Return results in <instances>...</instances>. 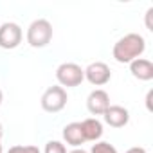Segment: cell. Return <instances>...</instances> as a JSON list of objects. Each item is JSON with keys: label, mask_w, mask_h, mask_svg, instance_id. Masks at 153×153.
I'll return each instance as SVG.
<instances>
[{"label": "cell", "mask_w": 153, "mask_h": 153, "mask_svg": "<svg viewBox=\"0 0 153 153\" xmlns=\"http://www.w3.org/2000/svg\"><path fill=\"white\" fill-rule=\"evenodd\" d=\"M144 51H146L144 36H140L137 33H130L115 42L112 54L117 63H131L133 59L140 58L144 54Z\"/></svg>", "instance_id": "cell-1"}, {"label": "cell", "mask_w": 153, "mask_h": 153, "mask_svg": "<svg viewBox=\"0 0 153 153\" xmlns=\"http://www.w3.org/2000/svg\"><path fill=\"white\" fill-rule=\"evenodd\" d=\"M52 40V25L49 20L38 18L27 27V43L34 49L47 47Z\"/></svg>", "instance_id": "cell-2"}, {"label": "cell", "mask_w": 153, "mask_h": 153, "mask_svg": "<svg viewBox=\"0 0 153 153\" xmlns=\"http://www.w3.org/2000/svg\"><path fill=\"white\" fill-rule=\"evenodd\" d=\"M56 79L59 83V87H79L85 79V70L78 65V63H61L56 68Z\"/></svg>", "instance_id": "cell-3"}, {"label": "cell", "mask_w": 153, "mask_h": 153, "mask_svg": "<svg viewBox=\"0 0 153 153\" xmlns=\"http://www.w3.org/2000/svg\"><path fill=\"white\" fill-rule=\"evenodd\" d=\"M67 101H68L67 90L63 87H59V85H54V87H49L43 92L40 103H42V108L47 114H58L67 106Z\"/></svg>", "instance_id": "cell-4"}, {"label": "cell", "mask_w": 153, "mask_h": 153, "mask_svg": "<svg viewBox=\"0 0 153 153\" xmlns=\"http://www.w3.org/2000/svg\"><path fill=\"white\" fill-rule=\"evenodd\" d=\"M22 38H24V31L18 24L6 22L0 25V49H6V51L16 49L22 43Z\"/></svg>", "instance_id": "cell-5"}, {"label": "cell", "mask_w": 153, "mask_h": 153, "mask_svg": "<svg viewBox=\"0 0 153 153\" xmlns=\"http://www.w3.org/2000/svg\"><path fill=\"white\" fill-rule=\"evenodd\" d=\"M83 70H85V79L94 87H103L112 79V70L103 61H94Z\"/></svg>", "instance_id": "cell-6"}, {"label": "cell", "mask_w": 153, "mask_h": 153, "mask_svg": "<svg viewBox=\"0 0 153 153\" xmlns=\"http://www.w3.org/2000/svg\"><path fill=\"white\" fill-rule=\"evenodd\" d=\"M110 106V96L103 88H96L87 97V108L92 115H103Z\"/></svg>", "instance_id": "cell-7"}, {"label": "cell", "mask_w": 153, "mask_h": 153, "mask_svg": "<svg viewBox=\"0 0 153 153\" xmlns=\"http://www.w3.org/2000/svg\"><path fill=\"white\" fill-rule=\"evenodd\" d=\"M105 117V123L112 128H123L128 124L130 121V112L124 108V106H119V105H110L106 108V112L103 114Z\"/></svg>", "instance_id": "cell-8"}, {"label": "cell", "mask_w": 153, "mask_h": 153, "mask_svg": "<svg viewBox=\"0 0 153 153\" xmlns=\"http://www.w3.org/2000/svg\"><path fill=\"white\" fill-rule=\"evenodd\" d=\"M130 72L139 81H151L153 79V63L144 58H137L130 63Z\"/></svg>", "instance_id": "cell-9"}, {"label": "cell", "mask_w": 153, "mask_h": 153, "mask_svg": "<svg viewBox=\"0 0 153 153\" xmlns=\"http://www.w3.org/2000/svg\"><path fill=\"white\" fill-rule=\"evenodd\" d=\"M63 140L74 148H79L81 144H85L87 140H85V135L81 130V123H68L63 128Z\"/></svg>", "instance_id": "cell-10"}, {"label": "cell", "mask_w": 153, "mask_h": 153, "mask_svg": "<svg viewBox=\"0 0 153 153\" xmlns=\"http://www.w3.org/2000/svg\"><path fill=\"white\" fill-rule=\"evenodd\" d=\"M81 130H83L85 140L97 142L103 137V123L99 119H96V117H90V119L81 121Z\"/></svg>", "instance_id": "cell-11"}, {"label": "cell", "mask_w": 153, "mask_h": 153, "mask_svg": "<svg viewBox=\"0 0 153 153\" xmlns=\"http://www.w3.org/2000/svg\"><path fill=\"white\" fill-rule=\"evenodd\" d=\"M43 153H67V148H65V144L59 142V140H49V142L45 144Z\"/></svg>", "instance_id": "cell-12"}, {"label": "cell", "mask_w": 153, "mask_h": 153, "mask_svg": "<svg viewBox=\"0 0 153 153\" xmlns=\"http://www.w3.org/2000/svg\"><path fill=\"white\" fill-rule=\"evenodd\" d=\"M90 153H117V149H115V146H112L110 142H96L94 146H92V149H90Z\"/></svg>", "instance_id": "cell-13"}, {"label": "cell", "mask_w": 153, "mask_h": 153, "mask_svg": "<svg viewBox=\"0 0 153 153\" xmlns=\"http://www.w3.org/2000/svg\"><path fill=\"white\" fill-rule=\"evenodd\" d=\"M7 153H42V151L38 149V146H24V144H18V146L9 148Z\"/></svg>", "instance_id": "cell-14"}, {"label": "cell", "mask_w": 153, "mask_h": 153, "mask_svg": "<svg viewBox=\"0 0 153 153\" xmlns=\"http://www.w3.org/2000/svg\"><path fill=\"white\" fill-rule=\"evenodd\" d=\"M151 15H153V7H149L148 13H146V25H148L149 31H153V27H151Z\"/></svg>", "instance_id": "cell-15"}, {"label": "cell", "mask_w": 153, "mask_h": 153, "mask_svg": "<svg viewBox=\"0 0 153 153\" xmlns=\"http://www.w3.org/2000/svg\"><path fill=\"white\" fill-rule=\"evenodd\" d=\"M126 153H148L144 148H140V146H135V148H130Z\"/></svg>", "instance_id": "cell-16"}, {"label": "cell", "mask_w": 153, "mask_h": 153, "mask_svg": "<svg viewBox=\"0 0 153 153\" xmlns=\"http://www.w3.org/2000/svg\"><path fill=\"white\" fill-rule=\"evenodd\" d=\"M151 96H153V92L149 90L148 96H146V105H148V110H149V112H151Z\"/></svg>", "instance_id": "cell-17"}, {"label": "cell", "mask_w": 153, "mask_h": 153, "mask_svg": "<svg viewBox=\"0 0 153 153\" xmlns=\"http://www.w3.org/2000/svg\"><path fill=\"white\" fill-rule=\"evenodd\" d=\"M68 153H88V151H85L83 148H74L72 151H68Z\"/></svg>", "instance_id": "cell-18"}, {"label": "cell", "mask_w": 153, "mask_h": 153, "mask_svg": "<svg viewBox=\"0 0 153 153\" xmlns=\"http://www.w3.org/2000/svg\"><path fill=\"white\" fill-rule=\"evenodd\" d=\"M2 137H4V126H2V123H0V140H2Z\"/></svg>", "instance_id": "cell-19"}, {"label": "cell", "mask_w": 153, "mask_h": 153, "mask_svg": "<svg viewBox=\"0 0 153 153\" xmlns=\"http://www.w3.org/2000/svg\"><path fill=\"white\" fill-rule=\"evenodd\" d=\"M2 99H4V94H2V90H0V105H2Z\"/></svg>", "instance_id": "cell-20"}, {"label": "cell", "mask_w": 153, "mask_h": 153, "mask_svg": "<svg viewBox=\"0 0 153 153\" xmlns=\"http://www.w3.org/2000/svg\"><path fill=\"white\" fill-rule=\"evenodd\" d=\"M0 153H2V144H0Z\"/></svg>", "instance_id": "cell-21"}]
</instances>
